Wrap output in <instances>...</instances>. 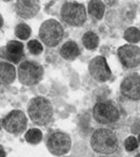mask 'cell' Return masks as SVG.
<instances>
[{"label":"cell","instance_id":"obj_20","mask_svg":"<svg viewBox=\"0 0 140 157\" xmlns=\"http://www.w3.org/2000/svg\"><path fill=\"white\" fill-rule=\"evenodd\" d=\"M124 39L131 44H137L140 40V32L137 27H128L124 33Z\"/></svg>","mask_w":140,"mask_h":157},{"label":"cell","instance_id":"obj_8","mask_svg":"<svg viewBox=\"0 0 140 157\" xmlns=\"http://www.w3.org/2000/svg\"><path fill=\"white\" fill-rule=\"evenodd\" d=\"M3 129L11 134H21L27 127V117L22 111H11L1 121Z\"/></svg>","mask_w":140,"mask_h":157},{"label":"cell","instance_id":"obj_17","mask_svg":"<svg viewBox=\"0 0 140 157\" xmlns=\"http://www.w3.org/2000/svg\"><path fill=\"white\" fill-rule=\"evenodd\" d=\"M83 44L85 46V48L88 50H93L96 49L99 44V36L93 32H86L83 36Z\"/></svg>","mask_w":140,"mask_h":157},{"label":"cell","instance_id":"obj_13","mask_svg":"<svg viewBox=\"0 0 140 157\" xmlns=\"http://www.w3.org/2000/svg\"><path fill=\"white\" fill-rule=\"evenodd\" d=\"M6 56L12 63H19L24 56V46L17 40H10L6 46Z\"/></svg>","mask_w":140,"mask_h":157},{"label":"cell","instance_id":"obj_16","mask_svg":"<svg viewBox=\"0 0 140 157\" xmlns=\"http://www.w3.org/2000/svg\"><path fill=\"white\" fill-rule=\"evenodd\" d=\"M105 5L102 1H96L92 0L88 3V13L92 16L93 19L101 20L104 15Z\"/></svg>","mask_w":140,"mask_h":157},{"label":"cell","instance_id":"obj_14","mask_svg":"<svg viewBox=\"0 0 140 157\" xmlns=\"http://www.w3.org/2000/svg\"><path fill=\"white\" fill-rule=\"evenodd\" d=\"M17 69L12 64L0 62V86H8L15 80Z\"/></svg>","mask_w":140,"mask_h":157},{"label":"cell","instance_id":"obj_3","mask_svg":"<svg viewBox=\"0 0 140 157\" xmlns=\"http://www.w3.org/2000/svg\"><path fill=\"white\" fill-rule=\"evenodd\" d=\"M64 37V28L60 22L50 19L45 21L39 28V38L47 47H56Z\"/></svg>","mask_w":140,"mask_h":157},{"label":"cell","instance_id":"obj_9","mask_svg":"<svg viewBox=\"0 0 140 157\" xmlns=\"http://www.w3.org/2000/svg\"><path fill=\"white\" fill-rule=\"evenodd\" d=\"M89 73L95 80L99 82H104L112 76L110 67L107 65V59L104 56H96L89 63Z\"/></svg>","mask_w":140,"mask_h":157},{"label":"cell","instance_id":"obj_19","mask_svg":"<svg viewBox=\"0 0 140 157\" xmlns=\"http://www.w3.org/2000/svg\"><path fill=\"white\" fill-rule=\"evenodd\" d=\"M14 34L17 37H19L20 39L25 40L27 38H29L30 34H32V29L30 27L25 23H20L17 25L15 29H14Z\"/></svg>","mask_w":140,"mask_h":157},{"label":"cell","instance_id":"obj_7","mask_svg":"<svg viewBox=\"0 0 140 157\" xmlns=\"http://www.w3.org/2000/svg\"><path fill=\"white\" fill-rule=\"evenodd\" d=\"M72 147V140L68 133L62 131L53 132L48 138L47 141V148L52 155L61 156L70 152Z\"/></svg>","mask_w":140,"mask_h":157},{"label":"cell","instance_id":"obj_18","mask_svg":"<svg viewBox=\"0 0 140 157\" xmlns=\"http://www.w3.org/2000/svg\"><path fill=\"white\" fill-rule=\"evenodd\" d=\"M42 140V132L37 128H30L25 133V141L29 144H38Z\"/></svg>","mask_w":140,"mask_h":157},{"label":"cell","instance_id":"obj_21","mask_svg":"<svg viewBox=\"0 0 140 157\" xmlns=\"http://www.w3.org/2000/svg\"><path fill=\"white\" fill-rule=\"evenodd\" d=\"M27 49H28V51H29L30 53L34 54V56H39L42 51H44V47H42L41 42H39L38 40H36V39L28 41Z\"/></svg>","mask_w":140,"mask_h":157},{"label":"cell","instance_id":"obj_25","mask_svg":"<svg viewBox=\"0 0 140 157\" xmlns=\"http://www.w3.org/2000/svg\"><path fill=\"white\" fill-rule=\"evenodd\" d=\"M1 127H2V124H1V119H0V130H1Z\"/></svg>","mask_w":140,"mask_h":157},{"label":"cell","instance_id":"obj_4","mask_svg":"<svg viewBox=\"0 0 140 157\" xmlns=\"http://www.w3.org/2000/svg\"><path fill=\"white\" fill-rule=\"evenodd\" d=\"M61 17L70 26H82L87 20V11L83 3L65 2L61 8Z\"/></svg>","mask_w":140,"mask_h":157},{"label":"cell","instance_id":"obj_1","mask_svg":"<svg viewBox=\"0 0 140 157\" xmlns=\"http://www.w3.org/2000/svg\"><path fill=\"white\" fill-rule=\"evenodd\" d=\"M90 145L93 152L98 154L110 155L119 150V140L114 131L107 128H99L91 134Z\"/></svg>","mask_w":140,"mask_h":157},{"label":"cell","instance_id":"obj_11","mask_svg":"<svg viewBox=\"0 0 140 157\" xmlns=\"http://www.w3.org/2000/svg\"><path fill=\"white\" fill-rule=\"evenodd\" d=\"M121 92L131 100L140 99V77L138 74H131L123 79L121 83Z\"/></svg>","mask_w":140,"mask_h":157},{"label":"cell","instance_id":"obj_2","mask_svg":"<svg viewBox=\"0 0 140 157\" xmlns=\"http://www.w3.org/2000/svg\"><path fill=\"white\" fill-rule=\"evenodd\" d=\"M27 113L30 120L38 126L49 125L53 119L51 102L44 97H35L28 103Z\"/></svg>","mask_w":140,"mask_h":157},{"label":"cell","instance_id":"obj_6","mask_svg":"<svg viewBox=\"0 0 140 157\" xmlns=\"http://www.w3.org/2000/svg\"><path fill=\"white\" fill-rule=\"evenodd\" d=\"M92 115L97 123L101 125H111L119 120V112L112 102H99L93 106Z\"/></svg>","mask_w":140,"mask_h":157},{"label":"cell","instance_id":"obj_22","mask_svg":"<svg viewBox=\"0 0 140 157\" xmlns=\"http://www.w3.org/2000/svg\"><path fill=\"white\" fill-rule=\"evenodd\" d=\"M124 146L127 152H133L138 148V140L135 136H128L124 142Z\"/></svg>","mask_w":140,"mask_h":157},{"label":"cell","instance_id":"obj_24","mask_svg":"<svg viewBox=\"0 0 140 157\" xmlns=\"http://www.w3.org/2000/svg\"><path fill=\"white\" fill-rule=\"evenodd\" d=\"M3 26V17H2V15L0 14V28L2 27Z\"/></svg>","mask_w":140,"mask_h":157},{"label":"cell","instance_id":"obj_5","mask_svg":"<svg viewBox=\"0 0 140 157\" xmlns=\"http://www.w3.org/2000/svg\"><path fill=\"white\" fill-rule=\"evenodd\" d=\"M18 76L21 83L25 86H35L42 79L44 68L34 61L22 62L18 69Z\"/></svg>","mask_w":140,"mask_h":157},{"label":"cell","instance_id":"obj_12","mask_svg":"<svg viewBox=\"0 0 140 157\" xmlns=\"http://www.w3.org/2000/svg\"><path fill=\"white\" fill-rule=\"evenodd\" d=\"M40 9L39 2L35 0H19L15 3V12L22 19H32Z\"/></svg>","mask_w":140,"mask_h":157},{"label":"cell","instance_id":"obj_23","mask_svg":"<svg viewBox=\"0 0 140 157\" xmlns=\"http://www.w3.org/2000/svg\"><path fill=\"white\" fill-rule=\"evenodd\" d=\"M6 152H5V148L2 147V146L0 145V157H3V156H6Z\"/></svg>","mask_w":140,"mask_h":157},{"label":"cell","instance_id":"obj_15","mask_svg":"<svg viewBox=\"0 0 140 157\" xmlns=\"http://www.w3.org/2000/svg\"><path fill=\"white\" fill-rule=\"evenodd\" d=\"M80 54V49L78 44L73 40L64 42L60 49V56L68 61H73Z\"/></svg>","mask_w":140,"mask_h":157},{"label":"cell","instance_id":"obj_10","mask_svg":"<svg viewBox=\"0 0 140 157\" xmlns=\"http://www.w3.org/2000/svg\"><path fill=\"white\" fill-rule=\"evenodd\" d=\"M121 63L127 68H134L140 64V49L135 44H124L117 50Z\"/></svg>","mask_w":140,"mask_h":157}]
</instances>
